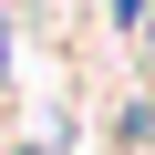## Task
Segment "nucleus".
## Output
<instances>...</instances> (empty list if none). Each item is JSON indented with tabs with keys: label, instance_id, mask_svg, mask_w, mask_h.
<instances>
[{
	"label": "nucleus",
	"instance_id": "obj_1",
	"mask_svg": "<svg viewBox=\"0 0 155 155\" xmlns=\"http://www.w3.org/2000/svg\"><path fill=\"white\" fill-rule=\"evenodd\" d=\"M0 72H11V41H0Z\"/></svg>",
	"mask_w": 155,
	"mask_h": 155
}]
</instances>
